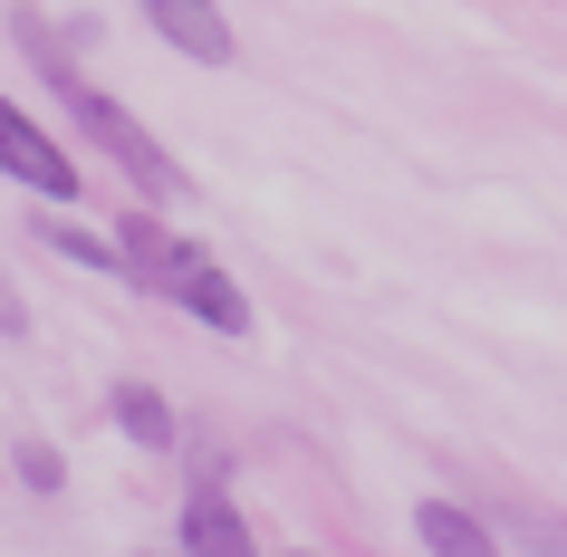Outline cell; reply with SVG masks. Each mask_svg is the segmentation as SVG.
Listing matches in <instances>:
<instances>
[{
  "instance_id": "5b68a950",
  "label": "cell",
  "mask_w": 567,
  "mask_h": 557,
  "mask_svg": "<svg viewBox=\"0 0 567 557\" xmlns=\"http://www.w3.org/2000/svg\"><path fill=\"white\" fill-rule=\"evenodd\" d=\"M183 557H260V538H250V519L231 509V491L221 481H193V499H183Z\"/></svg>"
},
{
  "instance_id": "6da1fadb",
  "label": "cell",
  "mask_w": 567,
  "mask_h": 557,
  "mask_svg": "<svg viewBox=\"0 0 567 557\" xmlns=\"http://www.w3.org/2000/svg\"><path fill=\"white\" fill-rule=\"evenodd\" d=\"M20 59H30L39 78H49V96L68 106V125H78V135H87V145L106 154V164H116V174L135 183V193H145V203H183V193H193V174H183L174 154H164V145L145 135V116H135V106H116L106 87H87V78L68 68L59 30H49L39 10H20Z\"/></svg>"
},
{
  "instance_id": "3957f363",
  "label": "cell",
  "mask_w": 567,
  "mask_h": 557,
  "mask_svg": "<svg viewBox=\"0 0 567 557\" xmlns=\"http://www.w3.org/2000/svg\"><path fill=\"white\" fill-rule=\"evenodd\" d=\"M0 174L30 183L39 203H78V154H68L59 135L20 106V96H0Z\"/></svg>"
},
{
  "instance_id": "7a4b0ae2",
  "label": "cell",
  "mask_w": 567,
  "mask_h": 557,
  "mask_svg": "<svg viewBox=\"0 0 567 557\" xmlns=\"http://www.w3.org/2000/svg\"><path fill=\"white\" fill-rule=\"evenodd\" d=\"M116 250H125V279L135 289H154V298H174L183 318H203L212 337H250V298L231 289V269L212 260L203 240H183V231H164V212H116Z\"/></svg>"
},
{
  "instance_id": "30bf717a",
  "label": "cell",
  "mask_w": 567,
  "mask_h": 557,
  "mask_svg": "<svg viewBox=\"0 0 567 557\" xmlns=\"http://www.w3.org/2000/svg\"><path fill=\"white\" fill-rule=\"evenodd\" d=\"M10 471H20L30 491H68V462L49 452V442H20V452H10Z\"/></svg>"
},
{
  "instance_id": "52a82bcc",
  "label": "cell",
  "mask_w": 567,
  "mask_h": 557,
  "mask_svg": "<svg viewBox=\"0 0 567 557\" xmlns=\"http://www.w3.org/2000/svg\"><path fill=\"white\" fill-rule=\"evenodd\" d=\"M414 538H423V557H501L491 519L462 509V499H423V509H414Z\"/></svg>"
},
{
  "instance_id": "8fae6325",
  "label": "cell",
  "mask_w": 567,
  "mask_h": 557,
  "mask_svg": "<svg viewBox=\"0 0 567 557\" xmlns=\"http://www.w3.org/2000/svg\"><path fill=\"white\" fill-rule=\"evenodd\" d=\"M289 557H308V548H289Z\"/></svg>"
},
{
  "instance_id": "9c48e42d",
  "label": "cell",
  "mask_w": 567,
  "mask_h": 557,
  "mask_svg": "<svg viewBox=\"0 0 567 557\" xmlns=\"http://www.w3.org/2000/svg\"><path fill=\"white\" fill-rule=\"evenodd\" d=\"M509 538H519V548H538V557H567V509H509Z\"/></svg>"
},
{
  "instance_id": "8992f818",
  "label": "cell",
  "mask_w": 567,
  "mask_h": 557,
  "mask_svg": "<svg viewBox=\"0 0 567 557\" xmlns=\"http://www.w3.org/2000/svg\"><path fill=\"white\" fill-rule=\"evenodd\" d=\"M106 413H116V433L135 442V452H183L174 404H164V394H154L145 375H116V384H106Z\"/></svg>"
},
{
  "instance_id": "ba28073f",
  "label": "cell",
  "mask_w": 567,
  "mask_h": 557,
  "mask_svg": "<svg viewBox=\"0 0 567 557\" xmlns=\"http://www.w3.org/2000/svg\"><path fill=\"white\" fill-rule=\"evenodd\" d=\"M39 240H49L59 260H78V269H106V279H125L116 231H78V221H59V212H39Z\"/></svg>"
},
{
  "instance_id": "277c9868",
  "label": "cell",
  "mask_w": 567,
  "mask_h": 557,
  "mask_svg": "<svg viewBox=\"0 0 567 557\" xmlns=\"http://www.w3.org/2000/svg\"><path fill=\"white\" fill-rule=\"evenodd\" d=\"M145 10V30L174 49V59H193V68H221L231 59V20H221V0H135Z\"/></svg>"
}]
</instances>
